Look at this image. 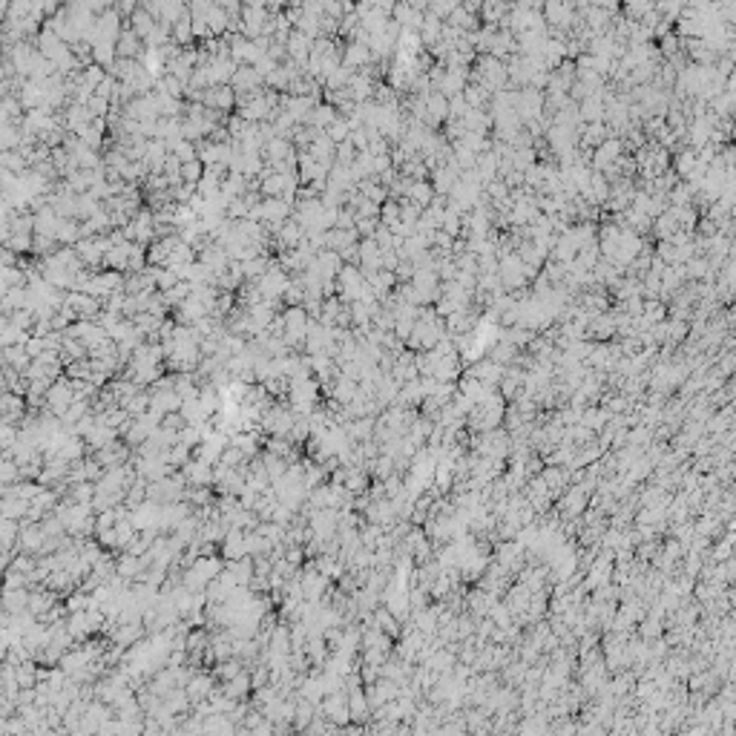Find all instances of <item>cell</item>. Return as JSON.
Instances as JSON below:
<instances>
[{
  "mask_svg": "<svg viewBox=\"0 0 736 736\" xmlns=\"http://www.w3.org/2000/svg\"><path fill=\"white\" fill-rule=\"evenodd\" d=\"M340 282H342V297L348 302H354L360 299L362 294V288H365V277H362V270L360 268H342V274H340Z\"/></svg>",
  "mask_w": 736,
  "mask_h": 736,
  "instance_id": "6da1fadb",
  "label": "cell"
},
{
  "mask_svg": "<svg viewBox=\"0 0 736 736\" xmlns=\"http://www.w3.org/2000/svg\"><path fill=\"white\" fill-rule=\"evenodd\" d=\"M348 713H351V719L357 725H368V722H371V708H368V699H365V690L362 687L348 690Z\"/></svg>",
  "mask_w": 736,
  "mask_h": 736,
  "instance_id": "7a4b0ae2",
  "label": "cell"
},
{
  "mask_svg": "<svg viewBox=\"0 0 736 736\" xmlns=\"http://www.w3.org/2000/svg\"><path fill=\"white\" fill-rule=\"evenodd\" d=\"M360 270H362V277L368 274H377L380 270V245L374 242V236H368L362 245H360Z\"/></svg>",
  "mask_w": 736,
  "mask_h": 736,
  "instance_id": "3957f363",
  "label": "cell"
},
{
  "mask_svg": "<svg viewBox=\"0 0 736 736\" xmlns=\"http://www.w3.org/2000/svg\"><path fill=\"white\" fill-rule=\"evenodd\" d=\"M610 417H613V414L604 409L602 403H595V405H584V412H581V423H584L587 429H590V432H595V435L604 429Z\"/></svg>",
  "mask_w": 736,
  "mask_h": 736,
  "instance_id": "277c9868",
  "label": "cell"
},
{
  "mask_svg": "<svg viewBox=\"0 0 736 736\" xmlns=\"http://www.w3.org/2000/svg\"><path fill=\"white\" fill-rule=\"evenodd\" d=\"M403 199H412L414 204L426 207V204H432V199H435V187H432V182H426V179H420V182L412 179V184H409V190H405Z\"/></svg>",
  "mask_w": 736,
  "mask_h": 736,
  "instance_id": "5b68a950",
  "label": "cell"
},
{
  "mask_svg": "<svg viewBox=\"0 0 736 736\" xmlns=\"http://www.w3.org/2000/svg\"><path fill=\"white\" fill-rule=\"evenodd\" d=\"M325 713L331 716L337 725H345L348 719H351V713H348V696L345 693H334L331 699L325 702Z\"/></svg>",
  "mask_w": 736,
  "mask_h": 736,
  "instance_id": "8992f818",
  "label": "cell"
},
{
  "mask_svg": "<svg viewBox=\"0 0 736 736\" xmlns=\"http://www.w3.org/2000/svg\"><path fill=\"white\" fill-rule=\"evenodd\" d=\"M636 636H642L645 642H653V638L665 636V622L662 618H653V615H645L642 622L636 624Z\"/></svg>",
  "mask_w": 736,
  "mask_h": 736,
  "instance_id": "52a82bcc",
  "label": "cell"
},
{
  "mask_svg": "<svg viewBox=\"0 0 736 736\" xmlns=\"http://www.w3.org/2000/svg\"><path fill=\"white\" fill-rule=\"evenodd\" d=\"M357 385H360L357 380L340 374V380H337V385H334V397H337L342 405H348V403H351V400L357 397Z\"/></svg>",
  "mask_w": 736,
  "mask_h": 736,
  "instance_id": "ba28073f",
  "label": "cell"
},
{
  "mask_svg": "<svg viewBox=\"0 0 736 736\" xmlns=\"http://www.w3.org/2000/svg\"><path fill=\"white\" fill-rule=\"evenodd\" d=\"M374 58H371V49L362 46V44H354L351 52H348V67H368Z\"/></svg>",
  "mask_w": 736,
  "mask_h": 736,
  "instance_id": "9c48e42d",
  "label": "cell"
},
{
  "mask_svg": "<svg viewBox=\"0 0 736 736\" xmlns=\"http://www.w3.org/2000/svg\"><path fill=\"white\" fill-rule=\"evenodd\" d=\"M624 9L630 17H645L647 12H653V0H624Z\"/></svg>",
  "mask_w": 736,
  "mask_h": 736,
  "instance_id": "30bf717a",
  "label": "cell"
},
{
  "mask_svg": "<svg viewBox=\"0 0 736 736\" xmlns=\"http://www.w3.org/2000/svg\"><path fill=\"white\" fill-rule=\"evenodd\" d=\"M331 135H334V141H342V139H348V124L345 121H334V127H331Z\"/></svg>",
  "mask_w": 736,
  "mask_h": 736,
  "instance_id": "8fae6325",
  "label": "cell"
}]
</instances>
